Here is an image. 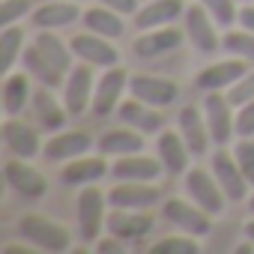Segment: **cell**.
Returning a JSON list of instances; mask_svg holds the SVG:
<instances>
[{
  "instance_id": "obj_1",
  "label": "cell",
  "mask_w": 254,
  "mask_h": 254,
  "mask_svg": "<svg viewBox=\"0 0 254 254\" xmlns=\"http://www.w3.org/2000/svg\"><path fill=\"white\" fill-rule=\"evenodd\" d=\"M186 189H189L191 200H194L200 209H206L209 215H218V212L224 209L227 194H224V189L218 186V180H215L212 174H206V171H200V168L189 171V174H186Z\"/></svg>"
},
{
  "instance_id": "obj_2",
  "label": "cell",
  "mask_w": 254,
  "mask_h": 254,
  "mask_svg": "<svg viewBox=\"0 0 254 254\" xmlns=\"http://www.w3.org/2000/svg\"><path fill=\"white\" fill-rule=\"evenodd\" d=\"M18 230H21V236H24L27 242H33V245L42 248V251H66V248H69V233H66L60 224L45 221V218H39V215L21 218Z\"/></svg>"
},
{
  "instance_id": "obj_3",
  "label": "cell",
  "mask_w": 254,
  "mask_h": 254,
  "mask_svg": "<svg viewBox=\"0 0 254 254\" xmlns=\"http://www.w3.org/2000/svg\"><path fill=\"white\" fill-rule=\"evenodd\" d=\"M159 200H162V189L135 180H120V186L108 191V203L114 209H147Z\"/></svg>"
},
{
  "instance_id": "obj_4",
  "label": "cell",
  "mask_w": 254,
  "mask_h": 254,
  "mask_svg": "<svg viewBox=\"0 0 254 254\" xmlns=\"http://www.w3.org/2000/svg\"><path fill=\"white\" fill-rule=\"evenodd\" d=\"M230 108L233 105L227 102V96H218V90H209V96L203 99V117L215 144H227L230 135L236 132V120L230 117Z\"/></svg>"
},
{
  "instance_id": "obj_5",
  "label": "cell",
  "mask_w": 254,
  "mask_h": 254,
  "mask_svg": "<svg viewBox=\"0 0 254 254\" xmlns=\"http://www.w3.org/2000/svg\"><path fill=\"white\" fill-rule=\"evenodd\" d=\"M102 224H105V197H102L99 189L87 186L78 194V227H81V236L87 242H96L99 233H102Z\"/></svg>"
},
{
  "instance_id": "obj_6",
  "label": "cell",
  "mask_w": 254,
  "mask_h": 254,
  "mask_svg": "<svg viewBox=\"0 0 254 254\" xmlns=\"http://www.w3.org/2000/svg\"><path fill=\"white\" fill-rule=\"evenodd\" d=\"M186 33L200 54H215L221 48V39L215 36V27H212V15L206 12L203 3L186 9Z\"/></svg>"
},
{
  "instance_id": "obj_7",
  "label": "cell",
  "mask_w": 254,
  "mask_h": 254,
  "mask_svg": "<svg viewBox=\"0 0 254 254\" xmlns=\"http://www.w3.org/2000/svg\"><path fill=\"white\" fill-rule=\"evenodd\" d=\"M72 54H78L84 63H90V66H105V69H111V66H117V60H120V54H117V48L105 39V36H99V33H78V36H72Z\"/></svg>"
},
{
  "instance_id": "obj_8",
  "label": "cell",
  "mask_w": 254,
  "mask_h": 254,
  "mask_svg": "<svg viewBox=\"0 0 254 254\" xmlns=\"http://www.w3.org/2000/svg\"><path fill=\"white\" fill-rule=\"evenodd\" d=\"M129 93L153 108H165V105H174L177 96H180V87L174 81H165V78H153V75H135L129 78Z\"/></svg>"
},
{
  "instance_id": "obj_9",
  "label": "cell",
  "mask_w": 254,
  "mask_h": 254,
  "mask_svg": "<svg viewBox=\"0 0 254 254\" xmlns=\"http://www.w3.org/2000/svg\"><path fill=\"white\" fill-rule=\"evenodd\" d=\"M162 215H165L171 224H177L180 230L191 233V236H206V233H209V212L200 209L197 203L191 206V203H186V200H168V203L162 206Z\"/></svg>"
},
{
  "instance_id": "obj_10",
  "label": "cell",
  "mask_w": 254,
  "mask_h": 254,
  "mask_svg": "<svg viewBox=\"0 0 254 254\" xmlns=\"http://www.w3.org/2000/svg\"><path fill=\"white\" fill-rule=\"evenodd\" d=\"M126 87H129V75H126V69L111 66V69L102 75V81L96 84L93 114H96V117H108V114L120 105V96H123V90H126Z\"/></svg>"
},
{
  "instance_id": "obj_11",
  "label": "cell",
  "mask_w": 254,
  "mask_h": 254,
  "mask_svg": "<svg viewBox=\"0 0 254 254\" xmlns=\"http://www.w3.org/2000/svg\"><path fill=\"white\" fill-rule=\"evenodd\" d=\"M212 168H215V180H218V186L224 189L227 200H242V197L248 194V180H245V174H242L236 156L218 150V153L212 156Z\"/></svg>"
},
{
  "instance_id": "obj_12",
  "label": "cell",
  "mask_w": 254,
  "mask_h": 254,
  "mask_svg": "<svg viewBox=\"0 0 254 254\" xmlns=\"http://www.w3.org/2000/svg\"><path fill=\"white\" fill-rule=\"evenodd\" d=\"M165 171L162 159H147L141 153H132V156H120L117 165L111 168V177L114 180H135V183H153L159 180Z\"/></svg>"
},
{
  "instance_id": "obj_13",
  "label": "cell",
  "mask_w": 254,
  "mask_h": 254,
  "mask_svg": "<svg viewBox=\"0 0 254 254\" xmlns=\"http://www.w3.org/2000/svg\"><path fill=\"white\" fill-rule=\"evenodd\" d=\"M183 42V33L177 27H156V30H141V36L135 39V54L144 57V60H153V57H162L174 48H180Z\"/></svg>"
},
{
  "instance_id": "obj_14",
  "label": "cell",
  "mask_w": 254,
  "mask_h": 254,
  "mask_svg": "<svg viewBox=\"0 0 254 254\" xmlns=\"http://www.w3.org/2000/svg\"><path fill=\"white\" fill-rule=\"evenodd\" d=\"M251 69L245 66V60L242 57H236V60H224V63H215V66H206L200 75H197V87L200 90H230L236 81H242L245 75H248Z\"/></svg>"
},
{
  "instance_id": "obj_15",
  "label": "cell",
  "mask_w": 254,
  "mask_h": 254,
  "mask_svg": "<svg viewBox=\"0 0 254 254\" xmlns=\"http://www.w3.org/2000/svg\"><path fill=\"white\" fill-rule=\"evenodd\" d=\"M180 135L186 138L191 156H203L206 153V144L212 141L209 135V126H206V117H200V111L194 105H186L180 111Z\"/></svg>"
},
{
  "instance_id": "obj_16",
  "label": "cell",
  "mask_w": 254,
  "mask_h": 254,
  "mask_svg": "<svg viewBox=\"0 0 254 254\" xmlns=\"http://www.w3.org/2000/svg\"><path fill=\"white\" fill-rule=\"evenodd\" d=\"M117 114H120V120H123L126 126H132V129H138V132H144V135L162 132V126H165L162 114H159V111H156L153 105L141 102V99H132V102H123Z\"/></svg>"
},
{
  "instance_id": "obj_17",
  "label": "cell",
  "mask_w": 254,
  "mask_h": 254,
  "mask_svg": "<svg viewBox=\"0 0 254 254\" xmlns=\"http://www.w3.org/2000/svg\"><path fill=\"white\" fill-rule=\"evenodd\" d=\"M90 93H93V69H90V63L75 66L69 72V81H66V99H63L66 111L72 117H78L90 105Z\"/></svg>"
},
{
  "instance_id": "obj_18",
  "label": "cell",
  "mask_w": 254,
  "mask_h": 254,
  "mask_svg": "<svg viewBox=\"0 0 254 254\" xmlns=\"http://www.w3.org/2000/svg\"><path fill=\"white\" fill-rule=\"evenodd\" d=\"M90 147H93V138H90L87 132H66V135L51 138V141L42 147V156H45L48 162H72V159L84 156Z\"/></svg>"
},
{
  "instance_id": "obj_19",
  "label": "cell",
  "mask_w": 254,
  "mask_h": 254,
  "mask_svg": "<svg viewBox=\"0 0 254 254\" xmlns=\"http://www.w3.org/2000/svg\"><path fill=\"white\" fill-rule=\"evenodd\" d=\"M3 177H6V183H9L18 194H24V197H42V194L48 191L45 177H42L39 171L27 168L24 159H21V162H6V165H3Z\"/></svg>"
},
{
  "instance_id": "obj_20",
  "label": "cell",
  "mask_w": 254,
  "mask_h": 254,
  "mask_svg": "<svg viewBox=\"0 0 254 254\" xmlns=\"http://www.w3.org/2000/svg\"><path fill=\"white\" fill-rule=\"evenodd\" d=\"M183 15V0H153L144 9L135 12V27L138 30H156L168 27Z\"/></svg>"
},
{
  "instance_id": "obj_21",
  "label": "cell",
  "mask_w": 254,
  "mask_h": 254,
  "mask_svg": "<svg viewBox=\"0 0 254 254\" xmlns=\"http://www.w3.org/2000/svg\"><path fill=\"white\" fill-rule=\"evenodd\" d=\"M78 18H84V12L72 3H45L39 9L30 12V21L36 30H57V27H66V24H75Z\"/></svg>"
},
{
  "instance_id": "obj_22",
  "label": "cell",
  "mask_w": 254,
  "mask_h": 254,
  "mask_svg": "<svg viewBox=\"0 0 254 254\" xmlns=\"http://www.w3.org/2000/svg\"><path fill=\"white\" fill-rule=\"evenodd\" d=\"M3 141H6V147H9L18 159H24V162H27V159H36V156L42 153L36 132L27 129V126L18 123V120H6V123H3Z\"/></svg>"
},
{
  "instance_id": "obj_23",
  "label": "cell",
  "mask_w": 254,
  "mask_h": 254,
  "mask_svg": "<svg viewBox=\"0 0 254 254\" xmlns=\"http://www.w3.org/2000/svg\"><path fill=\"white\" fill-rule=\"evenodd\" d=\"M144 150V138L138 135V129H111L99 138V153L102 156H132Z\"/></svg>"
},
{
  "instance_id": "obj_24",
  "label": "cell",
  "mask_w": 254,
  "mask_h": 254,
  "mask_svg": "<svg viewBox=\"0 0 254 254\" xmlns=\"http://www.w3.org/2000/svg\"><path fill=\"white\" fill-rule=\"evenodd\" d=\"M189 156H191V150H189L183 135H177V132H162L159 135V159H162L168 174H183L186 165H189Z\"/></svg>"
},
{
  "instance_id": "obj_25",
  "label": "cell",
  "mask_w": 254,
  "mask_h": 254,
  "mask_svg": "<svg viewBox=\"0 0 254 254\" xmlns=\"http://www.w3.org/2000/svg\"><path fill=\"white\" fill-rule=\"evenodd\" d=\"M105 174H111V168L102 159H84V156H78V159H72L63 168L60 180L66 186H90V183H99Z\"/></svg>"
},
{
  "instance_id": "obj_26",
  "label": "cell",
  "mask_w": 254,
  "mask_h": 254,
  "mask_svg": "<svg viewBox=\"0 0 254 254\" xmlns=\"http://www.w3.org/2000/svg\"><path fill=\"white\" fill-rule=\"evenodd\" d=\"M105 227L111 230L114 239H138V236L150 233L153 215H129L126 209H117L114 215L105 218Z\"/></svg>"
},
{
  "instance_id": "obj_27",
  "label": "cell",
  "mask_w": 254,
  "mask_h": 254,
  "mask_svg": "<svg viewBox=\"0 0 254 254\" xmlns=\"http://www.w3.org/2000/svg\"><path fill=\"white\" fill-rule=\"evenodd\" d=\"M84 24H87V30H93V33H99V36H105V39H117V36H123V15L120 12H114V9H108V6H93V9H87L84 12Z\"/></svg>"
},
{
  "instance_id": "obj_28",
  "label": "cell",
  "mask_w": 254,
  "mask_h": 254,
  "mask_svg": "<svg viewBox=\"0 0 254 254\" xmlns=\"http://www.w3.org/2000/svg\"><path fill=\"white\" fill-rule=\"evenodd\" d=\"M30 99H33V93H30V78H27L24 72H15V75H9V78L3 81V111H6L9 117L21 114Z\"/></svg>"
},
{
  "instance_id": "obj_29",
  "label": "cell",
  "mask_w": 254,
  "mask_h": 254,
  "mask_svg": "<svg viewBox=\"0 0 254 254\" xmlns=\"http://www.w3.org/2000/svg\"><path fill=\"white\" fill-rule=\"evenodd\" d=\"M33 45L42 51V57H45L57 72H69V51H72V45H66L63 39H57L51 30H39L36 39H33Z\"/></svg>"
},
{
  "instance_id": "obj_30",
  "label": "cell",
  "mask_w": 254,
  "mask_h": 254,
  "mask_svg": "<svg viewBox=\"0 0 254 254\" xmlns=\"http://www.w3.org/2000/svg\"><path fill=\"white\" fill-rule=\"evenodd\" d=\"M48 90L51 87H42V90H36L33 93V108H36V117L42 120V126L45 129H51V132H57L60 126L66 123V105L60 108L57 102H54V96H48Z\"/></svg>"
},
{
  "instance_id": "obj_31",
  "label": "cell",
  "mask_w": 254,
  "mask_h": 254,
  "mask_svg": "<svg viewBox=\"0 0 254 254\" xmlns=\"http://www.w3.org/2000/svg\"><path fill=\"white\" fill-rule=\"evenodd\" d=\"M24 69H27V72H33V75L42 81V87H57V84H60V78H63V72H57V69L42 57V51H39L36 45L24 48Z\"/></svg>"
},
{
  "instance_id": "obj_32",
  "label": "cell",
  "mask_w": 254,
  "mask_h": 254,
  "mask_svg": "<svg viewBox=\"0 0 254 254\" xmlns=\"http://www.w3.org/2000/svg\"><path fill=\"white\" fill-rule=\"evenodd\" d=\"M21 45H24V33L12 24L3 27V33H0V72H9L12 63L18 60V54H24Z\"/></svg>"
},
{
  "instance_id": "obj_33",
  "label": "cell",
  "mask_w": 254,
  "mask_h": 254,
  "mask_svg": "<svg viewBox=\"0 0 254 254\" xmlns=\"http://www.w3.org/2000/svg\"><path fill=\"white\" fill-rule=\"evenodd\" d=\"M221 48H224L227 54H233V57L254 60V33L245 30V27H242V30H230V33H224Z\"/></svg>"
},
{
  "instance_id": "obj_34",
  "label": "cell",
  "mask_w": 254,
  "mask_h": 254,
  "mask_svg": "<svg viewBox=\"0 0 254 254\" xmlns=\"http://www.w3.org/2000/svg\"><path fill=\"white\" fill-rule=\"evenodd\" d=\"M200 3L206 6V12L212 15V21H215L218 27H227V24H233V21L239 18L233 0H200Z\"/></svg>"
},
{
  "instance_id": "obj_35",
  "label": "cell",
  "mask_w": 254,
  "mask_h": 254,
  "mask_svg": "<svg viewBox=\"0 0 254 254\" xmlns=\"http://www.w3.org/2000/svg\"><path fill=\"white\" fill-rule=\"evenodd\" d=\"M33 6V0H0V24L9 27L15 24L21 15H27Z\"/></svg>"
},
{
  "instance_id": "obj_36",
  "label": "cell",
  "mask_w": 254,
  "mask_h": 254,
  "mask_svg": "<svg viewBox=\"0 0 254 254\" xmlns=\"http://www.w3.org/2000/svg\"><path fill=\"white\" fill-rule=\"evenodd\" d=\"M153 254H197V245L191 239H177V236H168L162 242H156L150 248Z\"/></svg>"
},
{
  "instance_id": "obj_37",
  "label": "cell",
  "mask_w": 254,
  "mask_h": 254,
  "mask_svg": "<svg viewBox=\"0 0 254 254\" xmlns=\"http://www.w3.org/2000/svg\"><path fill=\"white\" fill-rule=\"evenodd\" d=\"M254 99V72H248L242 81H236L233 87H230V93H227V102L233 105V108H242L245 102H251Z\"/></svg>"
},
{
  "instance_id": "obj_38",
  "label": "cell",
  "mask_w": 254,
  "mask_h": 254,
  "mask_svg": "<svg viewBox=\"0 0 254 254\" xmlns=\"http://www.w3.org/2000/svg\"><path fill=\"white\" fill-rule=\"evenodd\" d=\"M233 156H236V162H239V168H242V174H245L248 186H254V144H251V141L236 144Z\"/></svg>"
},
{
  "instance_id": "obj_39",
  "label": "cell",
  "mask_w": 254,
  "mask_h": 254,
  "mask_svg": "<svg viewBox=\"0 0 254 254\" xmlns=\"http://www.w3.org/2000/svg\"><path fill=\"white\" fill-rule=\"evenodd\" d=\"M236 135L239 138H251L254 135V99L245 102L239 108V117H236Z\"/></svg>"
},
{
  "instance_id": "obj_40",
  "label": "cell",
  "mask_w": 254,
  "mask_h": 254,
  "mask_svg": "<svg viewBox=\"0 0 254 254\" xmlns=\"http://www.w3.org/2000/svg\"><path fill=\"white\" fill-rule=\"evenodd\" d=\"M99 3L120 12V15H135L138 12V0H99Z\"/></svg>"
},
{
  "instance_id": "obj_41",
  "label": "cell",
  "mask_w": 254,
  "mask_h": 254,
  "mask_svg": "<svg viewBox=\"0 0 254 254\" xmlns=\"http://www.w3.org/2000/svg\"><path fill=\"white\" fill-rule=\"evenodd\" d=\"M239 24H242L245 30H251V33H254V6L239 9Z\"/></svg>"
},
{
  "instance_id": "obj_42",
  "label": "cell",
  "mask_w": 254,
  "mask_h": 254,
  "mask_svg": "<svg viewBox=\"0 0 254 254\" xmlns=\"http://www.w3.org/2000/svg\"><path fill=\"white\" fill-rule=\"evenodd\" d=\"M99 251H123V248L114 245V242H105V245H99Z\"/></svg>"
},
{
  "instance_id": "obj_43",
  "label": "cell",
  "mask_w": 254,
  "mask_h": 254,
  "mask_svg": "<svg viewBox=\"0 0 254 254\" xmlns=\"http://www.w3.org/2000/svg\"><path fill=\"white\" fill-rule=\"evenodd\" d=\"M245 236L254 242V221H248V224H245Z\"/></svg>"
},
{
  "instance_id": "obj_44",
  "label": "cell",
  "mask_w": 254,
  "mask_h": 254,
  "mask_svg": "<svg viewBox=\"0 0 254 254\" xmlns=\"http://www.w3.org/2000/svg\"><path fill=\"white\" fill-rule=\"evenodd\" d=\"M251 248H254V242H251V245H239V248H236V254H248Z\"/></svg>"
},
{
  "instance_id": "obj_45",
  "label": "cell",
  "mask_w": 254,
  "mask_h": 254,
  "mask_svg": "<svg viewBox=\"0 0 254 254\" xmlns=\"http://www.w3.org/2000/svg\"><path fill=\"white\" fill-rule=\"evenodd\" d=\"M248 206H251V212H254V197H251V200H248Z\"/></svg>"
},
{
  "instance_id": "obj_46",
  "label": "cell",
  "mask_w": 254,
  "mask_h": 254,
  "mask_svg": "<svg viewBox=\"0 0 254 254\" xmlns=\"http://www.w3.org/2000/svg\"><path fill=\"white\" fill-rule=\"evenodd\" d=\"M242 3H251V0H242Z\"/></svg>"
}]
</instances>
